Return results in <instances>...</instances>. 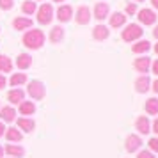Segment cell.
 Wrapping results in <instances>:
<instances>
[{"mask_svg":"<svg viewBox=\"0 0 158 158\" xmlns=\"http://www.w3.org/2000/svg\"><path fill=\"white\" fill-rule=\"evenodd\" d=\"M16 66L20 69H29L30 66H32V57H30L29 53H20L18 59H16Z\"/></svg>","mask_w":158,"mask_h":158,"instance_id":"obj_16","label":"cell"},{"mask_svg":"<svg viewBox=\"0 0 158 158\" xmlns=\"http://www.w3.org/2000/svg\"><path fill=\"white\" fill-rule=\"evenodd\" d=\"M149 149L155 151V153H158V137H153L149 140Z\"/></svg>","mask_w":158,"mask_h":158,"instance_id":"obj_30","label":"cell"},{"mask_svg":"<svg viewBox=\"0 0 158 158\" xmlns=\"http://www.w3.org/2000/svg\"><path fill=\"white\" fill-rule=\"evenodd\" d=\"M6 153L11 155V156H15V158H22L25 155V151H23L22 146H15V144H7L6 146Z\"/></svg>","mask_w":158,"mask_h":158,"instance_id":"obj_22","label":"cell"},{"mask_svg":"<svg viewBox=\"0 0 158 158\" xmlns=\"http://www.w3.org/2000/svg\"><path fill=\"white\" fill-rule=\"evenodd\" d=\"M23 98H25V93H23L22 89H13V91H9L7 94V100L11 101V103H22Z\"/></svg>","mask_w":158,"mask_h":158,"instance_id":"obj_21","label":"cell"},{"mask_svg":"<svg viewBox=\"0 0 158 158\" xmlns=\"http://www.w3.org/2000/svg\"><path fill=\"white\" fill-rule=\"evenodd\" d=\"M64 39V29L60 25H55L53 29L50 30V41L52 43H60Z\"/></svg>","mask_w":158,"mask_h":158,"instance_id":"obj_18","label":"cell"},{"mask_svg":"<svg viewBox=\"0 0 158 158\" xmlns=\"http://www.w3.org/2000/svg\"><path fill=\"white\" fill-rule=\"evenodd\" d=\"M153 36H155V37H156V39H158V25H156V27H155V30H153Z\"/></svg>","mask_w":158,"mask_h":158,"instance_id":"obj_38","label":"cell"},{"mask_svg":"<svg viewBox=\"0 0 158 158\" xmlns=\"http://www.w3.org/2000/svg\"><path fill=\"white\" fill-rule=\"evenodd\" d=\"M6 84H7V80H6V77L0 73V89H4V87H6Z\"/></svg>","mask_w":158,"mask_h":158,"instance_id":"obj_33","label":"cell"},{"mask_svg":"<svg viewBox=\"0 0 158 158\" xmlns=\"http://www.w3.org/2000/svg\"><path fill=\"white\" fill-rule=\"evenodd\" d=\"M108 36H110V30L105 25H96L93 29V37L96 41H105V39H108Z\"/></svg>","mask_w":158,"mask_h":158,"instance_id":"obj_11","label":"cell"},{"mask_svg":"<svg viewBox=\"0 0 158 158\" xmlns=\"http://www.w3.org/2000/svg\"><path fill=\"white\" fill-rule=\"evenodd\" d=\"M151 4H153V7L158 9V0H151Z\"/></svg>","mask_w":158,"mask_h":158,"instance_id":"obj_39","label":"cell"},{"mask_svg":"<svg viewBox=\"0 0 158 158\" xmlns=\"http://www.w3.org/2000/svg\"><path fill=\"white\" fill-rule=\"evenodd\" d=\"M135 128L139 130V133L148 135V133L151 131V123H149V119H148L146 115H140V117L137 119V123H135Z\"/></svg>","mask_w":158,"mask_h":158,"instance_id":"obj_12","label":"cell"},{"mask_svg":"<svg viewBox=\"0 0 158 158\" xmlns=\"http://www.w3.org/2000/svg\"><path fill=\"white\" fill-rule=\"evenodd\" d=\"M6 139L9 142H20L23 139L22 131H18V128H6Z\"/></svg>","mask_w":158,"mask_h":158,"instance_id":"obj_19","label":"cell"},{"mask_svg":"<svg viewBox=\"0 0 158 158\" xmlns=\"http://www.w3.org/2000/svg\"><path fill=\"white\" fill-rule=\"evenodd\" d=\"M108 4L107 2H98L96 6H94V13H93V16L98 20V22H103L105 18L108 16Z\"/></svg>","mask_w":158,"mask_h":158,"instance_id":"obj_7","label":"cell"},{"mask_svg":"<svg viewBox=\"0 0 158 158\" xmlns=\"http://www.w3.org/2000/svg\"><path fill=\"white\" fill-rule=\"evenodd\" d=\"M155 52H156V55H158V43L155 44Z\"/></svg>","mask_w":158,"mask_h":158,"instance_id":"obj_41","label":"cell"},{"mask_svg":"<svg viewBox=\"0 0 158 158\" xmlns=\"http://www.w3.org/2000/svg\"><path fill=\"white\" fill-rule=\"evenodd\" d=\"M153 131L158 133V119H155V123H153Z\"/></svg>","mask_w":158,"mask_h":158,"instance_id":"obj_35","label":"cell"},{"mask_svg":"<svg viewBox=\"0 0 158 158\" xmlns=\"http://www.w3.org/2000/svg\"><path fill=\"white\" fill-rule=\"evenodd\" d=\"M149 48H151V43L148 39H142V41H137V43L131 46V52H133V53H146Z\"/></svg>","mask_w":158,"mask_h":158,"instance_id":"obj_20","label":"cell"},{"mask_svg":"<svg viewBox=\"0 0 158 158\" xmlns=\"http://www.w3.org/2000/svg\"><path fill=\"white\" fill-rule=\"evenodd\" d=\"M20 112L23 115H32L36 112V105L32 103V101H22L20 103Z\"/></svg>","mask_w":158,"mask_h":158,"instance_id":"obj_23","label":"cell"},{"mask_svg":"<svg viewBox=\"0 0 158 158\" xmlns=\"http://www.w3.org/2000/svg\"><path fill=\"white\" fill-rule=\"evenodd\" d=\"M126 23V15L124 13H117L115 11L114 15L110 16V27H114V29H119Z\"/></svg>","mask_w":158,"mask_h":158,"instance_id":"obj_14","label":"cell"},{"mask_svg":"<svg viewBox=\"0 0 158 158\" xmlns=\"http://www.w3.org/2000/svg\"><path fill=\"white\" fill-rule=\"evenodd\" d=\"M27 93H29L30 98H34V100H43L44 94H46V87H44L43 82H39V80H32V82L29 84Z\"/></svg>","mask_w":158,"mask_h":158,"instance_id":"obj_3","label":"cell"},{"mask_svg":"<svg viewBox=\"0 0 158 158\" xmlns=\"http://www.w3.org/2000/svg\"><path fill=\"white\" fill-rule=\"evenodd\" d=\"M144 34V30L140 25H137V23H130L124 27L123 30V39L126 41V43H131V41H137V39H140Z\"/></svg>","mask_w":158,"mask_h":158,"instance_id":"obj_2","label":"cell"},{"mask_svg":"<svg viewBox=\"0 0 158 158\" xmlns=\"http://www.w3.org/2000/svg\"><path fill=\"white\" fill-rule=\"evenodd\" d=\"M91 18H93V13L89 11V7H87V6H80V7L77 9L75 20H77V23H78V25H87V23L91 22Z\"/></svg>","mask_w":158,"mask_h":158,"instance_id":"obj_5","label":"cell"},{"mask_svg":"<svg viewBox=\"0 0 158 158\" xmlns=\"http://www.w3.org/2000/svg\"><path fill=\"white\" fill-rule=\"evenodd\" d=\"M137 158H155V156H153V153H151V151H140Z\"/></svg>","mask_w":158,"mask_h":158,"instance_id":"obj_32","label":"cell"},{"mask_svg":"<svg viewBox=\"0 0 158 158\" xmlns=\"http://www.w3.org/2000/svg\"><path fill=\"white\" fill-rule=\"evenodd\" d=\"M137 13V6L135 4H128L126 6V15H135Z\"/></svg>","mask_w":158,"mask_h":158,"instance_id":"obj_31","label":"cell"},{"mask_svg":"<svg viewBox=\"0 0 158 158\" xmlns=\"http://www.w3.org/2000/svg\"><path fill=\"white\" fill-rule=\"evenodd\" d=\"M9 82H11V85L13 87H18V85H22V84L27 82V75H25V73H15Z\"/></svg>","mask_w":158,"mask_h":158,"instance_id":"obj_27","label":"cell"},{"mask_svg":"<svg viewBox=\"0 0 158 158\" xmlns=\"http://www.w3.org/2000/svg\"><path fill=\"white\" fill-rule=\"evenodd\" d=\"M151 69H153V73H155V75H158V59L153 62V64H151Z\"/></svg>","mask_w":158,"mask_h":158,"instance_id":"obj_34","label":"cell"},{"mask_svg":"<svg viewBox=\"0 0 158 158\" xmlns=\"http://www.w3.org/2000/svg\"><path fill=\"white\" fill-rule=\"evenodd\" d=\"M137 2H144V0H137Z\"/></svg>","mask_w":158,"mask_h":158,"instance_id":"obj_43","label":"cell"},{"mask_svg":"<svg viewBox=\"0 0 158 158\" xmlns=\"http://www.w3.org/2000/svg\"><path fill=\"white\" fill-rule=\"evenodd\" d=\"M142 146V140H140V137L139 135H128L126 137V151H130V153H133V151H137L139 148Z\"/></svg>","mask_w":158,"mask_h":158,"instance_id":"obj_13","label":"cell"},{"mask_svg":"<svg viewBox=\"0 0 158 158\" xmlns=\"http://www.w3.org/2000/svg\"><path fill=\"white\" fill-rule=\"evenodd\" d=\"M36 13H37V22L41 25H48L53 20V7H52V4H43Z\"/></svg>","mask_w":158,"mask_h":158,"instance_id":"obj_4","label":"cell"},{"mask_svg":"<svg viewBox=\"0 0 158 158\" xmlns=\"http://www.w3.org/2000/svg\"><path fill=\"white\" fill-rule=\"evenodd\" d=\"M18 126H20L23 131H32V130L36 128V123L32 121V119H25V117H20V119H18Z\"/></svg>","mask_w":158,"mask_h":158,"instance_id":"obj_24","label":"cell"},{"mask_svg":"<svg viewBox=\"0 0 158 158\" xmlns=\"http://www.w3.org/2000/svg\"><path fill=\"white\" fill-rule=\"evenodd\" d=\"M22 11L25 13V15H34L37 11V6H36V2H32V0H27V2H23V6H22Z\"/></svg>","mask_w":158,"mask_h":158,"instance_id":"obj_28","label":"cell"},{"mask_svg":"<svg viewBox=\"0 0 158 158\" xmlns=\"http://www.w3.org/2000/svg\"><path fill=\"white\" fill-rule=\"evenodd\" d=\"M137 15H139L137 16L139 22L142 23V25H153V23L156 22V15H155L153 9H140Z\"/></svg>","mask_w":158,"mask_h":158,"instance_id":"obj_6","label":"cell"},{"mask_svg":"<svg viewBox=\"0 0 158 158\" xmlns=\"http://www.w3.org/2000/svg\"><path fill=\"white\" fill-rule=\"evenodd\" d=\"M133 66H135V69L139 73H148L149 71V68H151V59L149 57H137L135 59V62H133Z\"/></svg>","mask_w":158,"mask_h":158,"instance_id":"obj_10","label":"cell"},{"mask_svg":"<svg viewBox=\"0 0 158 158\" xmlns=\"http://www.w3.org/2000/svg\"><path fill=\"white\" fill-rule=\"evenodd\" d=\"M135 89H137V93H140V94L148 93V91L151 89V80H149V77H148V75L139 77V78L135 80Z\"/></svg>","mask_w":158,"mask_h":158,"instance_id":"obj_8","label":"cell"},{"mask_svg":"<svg viewBox=\"0 0 158 158\" xmlns=\"http://www.w3.org/2000/svg\"><path fill=\"white\" fill-rule=\"evenodd\" d=\"M13 6H15L13 0H0V9H2V11H11Z\"/></svg>","mask_w":158,"mask_h":158,"instance_id":"obj_29","label":"cell"},{"mask_svg":"<svg viewBox=\"0 0 158 158\" xmlns=\"http://www.w3.org/2000/svg\"><path fill=\"white\" fill-rule=\"evenodd\" d=\"M153 91H155V93H158V80H155V82H153Z\"/></svg>","mask_w":158,"mask_h":158,"instance_id":"obj_37","label":"cell"},{"mask_svg":"<svg viewBox=\"0 0 158 158\" xmlns=\"http://www.w3.org/2000/svg\"><path fill=\"white\" fill-rule=\"evenodd\" d=\"M146 112L151 115L158 114V100L156 98H149V100L146 101Z\"/></svg>","mask_w":158,"mask_h":158,"instance_id":"obj_26","label":"cell"},{"mask_svg":"<svg viewBox=\"0 0 158 158\" xmlns=\"http://www.w3.org/2000/svg\"><path fill=\"white\" fill-rule=\"evenodd\" d=\"M4 156V148H2V146H0V158Z\"/></svg>","mask_w":158,"mask_h":158,"instance_id":"obj_40","label":"cell"},{"mask_svg":"<svg viewBox=\"0 0 158 158\" xmlns=\"http://www.w3.org/2000/svg\"><path fill=\"white\" fill-rule=\"evenodd\" d=\"M13 69V62L7 55H0V71L2 73H9Z\"/></svg>","mask_w":158,"mask_h":158,"instance_id":"obj_25","label":"cell"},{"mask_svg":"<svg viewBox=\"0 0 158 158\" xmlns=\"http://www.w3.org/2000/svg\"><path fill=\"white\" fill-rule=\"evenodd\" d=\"M13 27H15L16 30H27L32 27V20H29V18H15L13 20Z\"/></svg>","mask_w":158,"mask_h":158,"instance_id":"obj_17","label":"cell"},{"mask_svg":"<svg viewBox=\"0 0 158 158\" xmlns=\"http://www.w3.org/2000/svg\"><path fill=\"white\" fill-rule=\"evenodd\" d=\"M22 43L30 48V50H39L41 46L44 44V32L39 29H32V30H27L23 34V39Z\"/></svg>","mask_w":158,"mask_h":158,"instance_id":"obj_1","label":"cell"},{"mask_svg":"<svg viewBox=\"0 0 158 158\" xmlns=\"http://www.w3.org/2000/svg\"><path fill=\"white\" fill-rule=\"evenodd\" d=\"M6 133V126H4V123H0V137Z\"/></svg>","mask_w":158,"mask_h":158,"instance_id":"obj_36","label":"cell"},{"mask_svg":"<svg viewBox=\"0 0 158 158\" xmlns=\"http://www.w3.org/2000/svg\"><path fill=\"white\" fill-rule=\"evenodd\" d=\"M71 18H73V7L71 6H60V7L57 9V20L60 23L69 22Z\"/></svg>","mask_w":158,"mask_h":158,"instance_id":"obj_9","label":"cell"},{"mask_svg":"<svg viewBox=\"0 0 158 158\" xmlns=\"http://www.w3.org/2000/svg\"><path fill=\"white\" fill-rule=\"evenodd\" d=\"M53 2H59V4H60V2H64V0H53Z\"/></svg>","mask_w":158,"mask_h":158,"instance_id":"obj_42","label":"cell"},{"mask_svg":"<svg viewBox=\"0 0 158 158\" xmlns=\"http://www.w3.org/2000/svg\"><path fill=\"white\" fill-rule=\"evenodd\" d=\"M15 117H16V110H15L13 107H4V108H0V119H2V121L13 123V121H15Z\"/></svg>","mask_w":158,"mask_h":158,"instance_id":"obj_15","label":"cell"}]
</instances>
